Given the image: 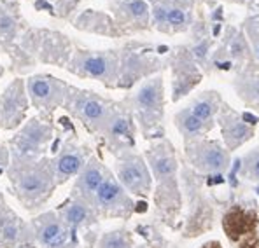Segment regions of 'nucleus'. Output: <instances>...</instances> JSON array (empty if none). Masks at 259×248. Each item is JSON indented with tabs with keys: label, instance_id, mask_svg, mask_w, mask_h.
I'll list each match as a JSON object with an SVG mask.
<instances>
[{
	"label": "nucleus",
	"instance_id": "1",
	"mask_svg": "<svg viewBox=\"0 0 259 248\" xmlns=\"http://www.w3.org/2000/svg\"><path fill=\"white\" fill-rule=\"evenodd\" d=\"M147 159L151 163V168L158 178L159 197L158 201L166 200L168 207L177 210L181 205V196L177 189V158H175L172 145L170 143H158L149 151Z\"/></svg>",
	"mask_w": 259,
	"mask_h": 248
},
{
	"label": "nucleus",
	"instance_id": "2",
	"mask_svg": "<svg viewBox=\"0 0 259 248\" xmlns=\"http://www.w3.org/2000/svg\"><path fill=\"white\" fill-rule=\"evenodd\" d=\"M184 148L189 165L201 173H223L230 166V151L215 140L205 136L186 140Z\"/></svg>",
	"mask_w": 259,
	"mask_h": 248
},
{
	"label": "nucleus",
	"instance_id": "3",
	"mask_svg": "<svg viewBox=\"0 0 259 248\" xmlns=\"http://www.w3.org/2000/svg\"><path fill=\"white\" fill-rule=\"evenodd\" d=\"M194 0H156L152 2V21L159 32L181 33L193 23Z\"/></svg>",
	"mask_w": 259,
	"mask_h": 248
},
{
	"label": "nucleus",
	"instance_id": "4",
	"mask_svg": "<svg viewBox=\"0 0 259 248\" xmlns=\"http://www.w3.org/2000/svg\"><path fill=\"white\" fill-rule=\"evenodd\" d=\"M133 109L139 114L146 131L163 119V79L152 77L133 94Z\"/></svg>",
	"mask_w": 259,
	"mask_h": 248
},
{
	"label": "nucleus",
	"instance_id": "5",
	"mask_svg": "<svg viewBox=\"0 0 259 248\" xmlns=\"http://www.w3.org/2000/svg\"><path fill=\"white\" fill-rule=\"evenodd\" d=\"M117 178L119 184L133 194L146 196L151 190V173L144 159L137 154H128L117 163Z\"/></svg>",
	"mask_w": 259,
	"mask_h": 248
},
{
	"label": "nucleus",
	"instance_id": "6",
	"mask_svg": "<svg viewBox=\"0 0 259 248\" xmlns=\"http://www.w3.org/2000/svg\"><path fill=\"white\" fill-rule=\"evenodd\" d=\"M217 119H219L217 123L221 126V135L228 151H237L254 136V126L245 123V119L238 112L228 109L226 105H223Z\"/></svg>",
	"mask_w": 259,
	"mask_h": 248
},
{
	"label": "nucleus",
	"instance_id": "7",
	"mask_svg": "<svg viewBox=\"0 0 259 248\" xmlns=\"http://www.w3.org/2000/svg\"><path fill=\"white\" fill-rule=\"evenodd\" d=\"M95 201H97L98 208L104 210L109 215L128 217L133 212V203L128 197L124 187L110 177L105 178L104 184L100 185V189L97 190Z\"/></svg>",
	"mask_w": 259,
	"mask_h": 248
},
{
	"label": "nucleus",
	"instance_id": "8",
	"mask_svg": "<svg viewBox=\"0 0 259 248\" xmlns=\"http://www.w3.org/2000/svg\"><path fill=\"white\" fill-rule=\"evenodd\" d=\"M77 65L84 75L104 82L116 74V62L109 55H81Z\"/></svg>",
	"mask_w": 259,
	"mask_h": 248
},
{
	"label": "nucleus",
	"instance_id": "9",
	"mask_svg": "<svg viewBox=\"0 0 259 248\" xmlns=\"http://www.w3.org/2000/svg\"><path fill=\"white\" fill-rule=\"evenodd\" d=\"M188 109L200 121L214 126V119L219 116L221 109H223V100H221V96L215 91H207V93H201L196 98H193V102L188 105Z\"/></svg>",
	"mask_w": 259,
	"mask_h": 248
},
{
	"label": "nucleus",
	"instance_id": "10",
	"mask_svg": "<svg viewBox=\"0 0 259 248\" xmlns=\"http://www.w3.org/2000/svg\"><path fill=\"white\" fill-rule=\"evenodd\" d=\"M175 126H177L179 133L184 136V140H193V138H201L210 131L214 126L200 121L191 110L186 107V109L179 110L175 114Z\"/></svg>",
	"mask_w": 259,
	"mask_h": 248
},
{
	"label": "nucleus",
	"instance_id": "11",
	"mask_svg": "<svg viewBox=\"0 0 259 248\" xmlns=\"http://www.w3.org/2000/svg\"><path fill=\"white\" fill-rule=\"evenodd\" d=\"M105 178L107 177H105L102 166L98 165L97 161H90L84 166V170H82L81 177H79L75 190L79 192V196L86 197V200L95 197V194H97V190L100 189V185L104 184Z\"/></svg>",
	"mask_w": 259,
	"mask_h": 248
},
{
	"label": "nucleus",
	"instance_id": "12",
	"mask_svg": "<svg viewBox=\"0 0 259 248\" xmlns=\"http://www.w3.org/2000/svg\"><path fill=\"white\" fill-rule=\"evenodd\" d=\"M39 241L48 248H60L63 246L65 239H67V231H65L63 224L53 215H48L40 220L39 224Z\"/></svg>",
	"mask_w": 259,
	"mask_h": 248
},
{
	"label": "nucleus",
	"instance_id": "13",
	"mask_svg": "<svg viewBox=\"0 0 259 248\" xmlns=\"http://www.w3.org/2000/svg\"><path fill=\"white\" fill-rule=\"evenodd\" d=\"M20 189L28 197H40L51 189V177L46 171H30L20 178Z\"/></svg>",
	"mask_w": 259,
	"mask_h": 248
},
{
	"label": "nucleus",
	"instance_id": "14",
	"mask_svg": "<svg viewBox=\"0 0 259 248\" xmlns=\"http://www.w3.org/2000/svg\"><path fill=\"white\" fill-rule=\"evenodd\" d=\"M75 107H77L79 114H81L82 119H86L88 123H105L107 121V105L102 100L93 96H81L77 102H75Z\"/></svg>",
	"mask_w": 259,
	"mask_h": 248
},
{
	"label": "nucleus",
	"instance_id": "15",
	"mask_svg": "<svg viewBox=\"0 0 259 248\" xmlns=\"http://www.w3.org/2000/svg\"><path fill=\"white\" fill-rule=\"evenodd\" d=\"M84 165V158L79 151L75 148H68V151L62 152L58 159H56V177L58 180H67V178L74 177L75 173H79V170Z\"/></svg>",
	"mask_w": 259,
	"mask_h": 248
},
{
	"label": "nucleus",
	"instance_id": "16",
	"mask_svg": "<svg viewBox=\"0 0 259 248\" xmlns=\"http://www.w3.org/2000/svg\"><path fill=\"white\" fill-rule=\"evenodd\" d=\"M119 11L130 23H135L139 28H146L149 23V6L146 0H121Z\"/></svg>",
	"mask_w": 259,
	"mask_h": 248
},
{
	"label": "nucleus",
	"instance_id": "17",
	"mask_svg": "<svg viewBox=\"0 0 259 248\" xmlns=\"http://www.w3.org/2000/svg\"><path fill=\"white\" fill-rule=\"evenodd\" d=\"M224 227H226L230 239H237L238 234H247V231L254 227V217L247 219V213H243L242 210H235L226 215Z\"/></svg>",
	"mask_w": 259,
	"mask_h": 248
},
{
	"label": "nucleus",
	"instance_id": "18",
	"mask_svg": "<svg viewBox=\"0 0 259 248\" xmlns=\"http://www.w3.org/2000/svg\"><path fill=\"white\" fill-rule=\"evenodd\" d=\"M63 219L68 226L77 227L86 224L88 220L91 219V212L88 208L86 203H81V201H75V203H70L63 212Z\"/></svg>",
	"mask_w": 259,
	"mask_h": 248
},
{
	"label": "nucleus",
	"instance_id": "19",
	"mask_svg": "<svg viewBox=\"0 0 259 248\" xmlns=\"http://www.w3.org/2000/svg\"><path fill=\"white\" fill-rule=\"evenodd\" d=\"M30 93L37 102H49L56 96V86L48 77H35L30 82Z\"/></svg>",
	"mask_w": 259,
	"mask_h": 248
},
{
	"label": "nucleus",
	"instance_id": "20",
	"mask_svg": "<svg viewBox=\"0 0 259 248\" xmlns=\"http://www.w3.org/2000/svg\"><path fill=\"white\" fill-rule=\"evenodd\" d=\"M238 89V94L245 102L254 105H259V75H250V77H240L235 82Z\"/></svg>",
	"mask_w": 259,
	"mask_h": 248
},
{
	"label": "nucleus",
	"instance_id": "21",
	"mask_svg": "<svg viewBox=\"0 0 259 248\" xmlns=\"http://www.w3.org/2000/svg\"><path fill=\"white\" fill-rule=\"evenodd\" d=\"M223 49H224V53H226V56H230L231 60L245 58V55L249 53L247 44L243 42L242 35H238L237 32H233V30H231L230 35H228L226 44H224Z\"/></svg>",
	"mask_w": 259,
	"mask_h": 248
},
{
	"label": "nucleus",
	"instance_id": "22",
	"mask_svg": "<svg viewBox=\"0 0 259 248\" xmlns=\"http://www.w3.org/2000/svg\"><path fill=\"white\" fill-rule=\"evenodd\" d=\"M109 135L114 138H128L132 142V121L126 116H116L109 119Z\"/></svg>",
	"mask_w": 259,
	"mask_h": 248
},
{
	"label": "nucleus",
	"instance_id": "23",
	"mask_svg": "<svg viewBox=\"0 0 259 248\" xmlns=\"http://www.w3.org/2000/svg\"><path fill=\"white\" fill-rule=\"evenodd\" d=\"M243 175L249 180L259 184V147L247 152L245 158H243Z\"/></svg>",
	"mask_w": 259,
	"mask_h": 248
},
{
	"label": "nucleus",
	"instance_id": "24",
	"mask_svg": "<svg viewBox=\"0 0 259 248\" xmlns=\"http://www.w3.org/2000/svg\"><path fill=\"white\" fill-rule=\"evenodd\" d=\"M98 248H133L130 236L124 231H114L109 232L102 238Z\"/></svg>",
	"mask_w": 259,
	"mask_h": 248
},
{
	"label": "nucleus",
	"instance_id": "25",
	"mask_svg": "<svg viewBox=\"0 0 259 248\" xmlns=\"http://www.w3.org/2000/svg\"><path fill=\"white\" fill-rule=\"evenodd\" d=\"M16 236H18V231H16V227H14L13 224H9V226L4 227V238H6L7 241H14V239H16Z\"/></svg>",
	"mask_w": 259,
	"mask_h": 248
},
{
	"label": "nucleus",
	"instance_id": "26",
	"mask_svg": "<svg viewBox=\"0 0 259 248\" xmlns=\"http://www.w3.org/2000/svg\"><path fill=\"white\" fill-rule=\"evenodd\" d=\"M242 248H259V239H257V238L249 239V241H245V243H243Z\"/></svg>",
	"mask_w": 259,
	"mask_h": 248
},
{
	"label": "nucleus",
	"instance_id": "27",
	"mask_svg": "<svg viewBox=\"0 0 259 248\" xmlns=\"http://www.w3.org/2000/svg\"><path fill=\"white\" fill-rule=\"evenodd\" d=\"M201 248H223V246H221V243H217V241H208L207 245H203Z\"/></svg>",
	"mask_w": 259,
	"mask_h": 248
},
{
	"label": "nucleus",
	"instance_id": "28",
	"mask_svg": "<svg viewBox=\"0 0 259 248\" xmlns=\"http://www.w3.org/2000/svg\"><path fill=\"white\" fill-rule=\"evenodd\" d=\"M226 2H233V4H254L257 0H226Z\"/></svg>",
	"mask_w": 259,
	"mask_h": 248
},
{
	"label": "nucleus",
	"instance_id": "29",
	"mask_svg": "<svg viewBox=\"0 0 259 248\" xmlns=\"http://www.w3.org/2000/svg\"><path fill=\"white\" fill-rule=\"evenodd\" d=\"M151 2H156V0H151Z\"/></svg>",
	"mask_w": 259,
	"mask_h": 248
},
{
	"label": "nucleus",
	"instance_id": "30",
	"mask_svg": "<svg viewBox=\"0 0 259 248\" xmlns=\"http://www.w3.org/2000/svg\"><path fill=\"white\" fill-rule=\"evenodd\" d=\"M207 2H210V0H207Z\"/></svg>",
	"mask_w": 259,
	"mask_h": 248
}]
</instances>
